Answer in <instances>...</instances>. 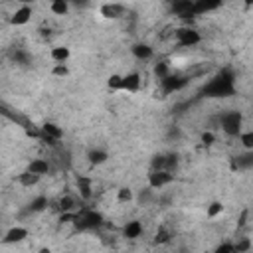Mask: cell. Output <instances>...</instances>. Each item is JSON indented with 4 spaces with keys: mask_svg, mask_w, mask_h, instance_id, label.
Segmentation results:
<instances>
[{
    "mask_svg": "<svg viewBox=\"0 0 253 253\" xmlns=\"http://www.w3.org/2000/svg\"><path fill=\"white\" fill-rule=\"evenodd\" d=\"M206 97H231L235 93V75L231 69H221L215 77H211L204 91Z\"/></svg>",
    "mask_w": 253,
    "mask_h": 253,
    "instance_id": "1",
    "label": "cell"
},
{
    "mask_svg": "<svg viewBox=\"0 0 253 253\" xmlns=\"http://www.w3.org/2000/svg\"><path fill=\"white\" fill-rule=\"evenodd\" d=\"M219 126L221 130L231 136V138H239V134L243 132L241 126H243V115L239 111H225L221 117H219Z\"/></svg>",
    "mask_w": 253,
    "mask_h": 253,
    "instance_id": "2",
    "label": "cell"
},
{
    "mask_svg": "<svg viewBox=\"0 0 253 253\" xmlns=\"http://www.w3.org/2000/svg\"><path fill=\"white\" fill-rule=\"evenodd\" d=\"M73 223H75L79 229H83V231H87V229H97L99 225H103V215H101L99 211L91 210V208H83V210L75 211Z\"/></svg>",
    "mask_w": 253,
    "mask_h": 253,
    "instance_id": "3",
    "label": "cell"
},
{
    "mask_svg": "<svg viewBox=\"0 0 253 253\" xmlns=\"http://www.w3.org/2000/svg\"><path fill=\"white\" fill-rule=\"evenodd\" d=\"M176 42L182 45V47H194L202 42V34L196 30V28H190V26H184V28H178L176 30Z\"/></svg>",
    "mask_w": 253,
    "mask_h": 253,
    "instance_id": "4",
    "label": "cell"
},
{
    "mask_svg": "<svg viewBox=\"0 0 253 253\" xmlns=\"http://www.w3.org/2000/svg\"><path fill=\"white\" fill-rule=\"evenodd\" d=\"M174 182V172L168 170H150L148 174V188L152 190H162Z\"/></svg>",
    "mask_w": 253,
    "mask_h": 253,
    "instance_id": "5",
    "label": "cell"
},
{
    "mask_svg": "<svg viewBox=\"0 0 253 253\" xmlns=\"http://www.w3.org/2000/svg\"><path fill=\"white\" fill-rule=\"evenodd\" d=\"M40 132H42V138H43L47 144H57V142L63 138V128H61L59 125L51 123V121L43 123L42 128H40Z\"/></svg>",
    "mask_w": 253,
    "mask_h": 253,
    "instance_id": "6",
    "label": "cell"
},
{
    "mask_svg": "<svg viewBox=\"0 0 253 253\" xmlns=\"http://www.w3.org/2000/svg\"><path fill=\"white\" fill-rule=\"evenodd\" d=\"M32 16H34V8H32L30 4H20V6L12 12L10 22H12L14 26H26V24L32 20Z\"/></svg>",
    "mask_w": 253,
    "mask_h": 253,
    "instance_id": "7",
    "label": "cell"
},
{
    "mask_svg": "<svg viewBox=\"0 0 253 253\" xmlns=\"http://www.w3.org/2000/svg\"><path fill=\"white\" fill-rule=\"evenodd\" d=\"M28 235H30V231H28L24 225H14V227H10V229L4 233V237H2V243H4V245L22 243V241H24Z\"/></svg>",
    "mask_w": 253,
    "mask_h": 253,
    "instance_id": "8",
    "label": "cell"
},
{
    "mask_svg": "<svg viewBox=\"0 0 253 253\" xmlns=\"http://www.w3.org/2000/svg\"><path fill=\"white\" fill-rule=\"evenodd\" d=\"M142 85V75L138 71H130L123 77V91L126 93H138Z\"/></svg>",
    "mask_w": 253,
    "mask_h": 253,
    "instance_id": "9",
    "label": "cell"
},
{
    "mask_svg": "<svg viewBox=\"0 0 253 253\" xmlns=\"http://www.w3.org/2000/svg\"><path fill=\"white\" fill-rule=\"evenodd\" d=\"M231 168H233V170H239V172L251 170V168H253V152H251V150H243L241 154L233 156Z\"/></svg>",
    "mask_w": 253,
    "mask_h": 253,
    "instance_id": "10",
    "label": "cell"
},
{
    "mask_svg": "<svg viewBox=\"0 0 253 253\" xmlns=\"http://www.w3.org/2000/svg\"><path fill=\"white\" fill-rule=\"evenodd\" d=\"M170 12L178 18L188 20V16H194V2L192 0H178L170 6Z\"/></svg>",
    "mask_w": 253,
    "mask_h": 253,
    "instance_id": "11",
    "label": "cell"
},
{
    "mask_svg": "<svg viewBox=\"0 0 253 253\" xmlns=\"http://www.w3.org/2000/svg\"><path fill=\"white\" fill-rule=\"evenodd\" d=\"M186 83H188V77H182V75H170L168 79L160 81V85H162V91H164L166 95H170V93H174V91L182 89Z\"/></svg>",
    "mask_w": 253,
    "mask_h": 253,
    "instance_id": "12",
    "label": "cell"
},
{
    "mask_svg": "<svg viewBox=\"0 0 253 253\" xmlns=\"http://www.w3.org/2000/svg\"><path fill=\"white\" fill-rule=\"evenodd\" d=\"M142 231H144V227H142V223L138 219H130V221H126L123 225V235L126 239H138L142 235Z\"/></svg>",
    "mask_w": 253,
    "mask_h": 253,
    "instance_id": "13",
    "label": "cell"
},
{
    "mask_svg": "<svg viewBox=\"0 0 253 253\" xmlns=\"http://www.w3.org/2000/svg\"><path fill=\"white\" fill-rule=\"evenodd\" d=\"M99 14L103 16V18H111V20H115V18H121L123 14H125V6L123 4H103L101 8H99Z\"/></svg>",
    "mask_w": 253,
    "mask_h": 253,
    "instance_id": "14",
    "label": "cell"
},
{
    "mask_svg": "<svg viewBox=\"0 0 253 253\" xmlns=\"http://www.w3.org/2000/svg\"><path fill=\"white\" fill-rule=\"evenodd\" d=\"M130 51H132V55H134L136 59H142V61H148V59L154 57V49H152L148 43H134V45L130 47Z\"/></svg>",
    "mask_w": 253,
    "mask_h": 253,
    "instance_id": "15",
    "label": "cell"
},
{
    "mask_svg": "<svg viewBox=\"0 0 253 253\" xmlns=\"http://www.w3.org/2000/svg\"><path fill=\"white\" fill-rule=\"evenodd\" d=\"M26 170H30L32 174L43 176V174L49 172V162H47L45 158H32V160L28 162V168H26Z\"/></svg>",
    "mask_w": 253,
    "mask_h": 253,
    "instance_id": "16",
    "label": "cell"
},
{
    "mask_svg": "<svg viewBox=\"0 0 253 253\" xmlns=\"http://www.w3.org/2000/svg\"><path fill=\"white\" fill-rule=\"evenodd\" d=\"M75 208H77V200H75V196H71V194H65V196H61V198L57 200V210H59L61 213H73Z\"/></svg>",
    "mask_w": 253,
    "mask_h": 253,
    "instance_id": "17",
    "label": "cell"
},
{
    "mask_svg": "<svg viewBox=\"0 0 253 253\" xmlns=\"http://www.w3.org/2000/svg\"><path fill=\"white\" fill-rule=\"evenodd\" d=\"M69 55H71V51H69L67 45H55V47L49 49V57H51V61H55V63H67Z\"/></svg>",
    "mask_w": 253,
    "mask_h": 253,
    "instance_id": "18",
    "label": "cell"
},
{
    "mask_svg": "<svg viewBox=\"0 0 253 253\" xmlns=\"http://www.w3.org/2000/svg\"><path fill=\"white\" fill-rule=\"evenodd\" d=\"M77 194L83 200H91V196H93V184H91L89 178H83V176L77 178Z\"/></svg>",
    "mask_w": 253,
    "mask_h": 253,
    "instance_id": "19",
    "label": "cell"
},
{
    "mask_svg": "<svg viewBox=\"0 0 253 253\" xmlns=\"http://www.w3.org/2000/svg\"><path fill=\"white\" fill-rule=\"evenodd\" d=\"M87 158H89V162H91V164L99 166V164H105V162L109 160V152H107V150H103V148H93V150H89V152H87Z\"/></svg>",
    "mask_w": 253,
    "mask_h": 253,
    "instance_id": "20",
    "label": "cell"
},
{
    "mask_svg": "<svg viewBox=\"0 0 253 253\" xmlns=\"http://www.w3.org/2000/svg\"><path fill=\"white\" fill-rule=\"evenodd\" d=\"M47 206H49V200H47V196H43V194H40V196H36L32 202H30V206H28V210L32 211V213H40V211H43V210H47Z\"/></svg>",
    "mask_w": 253,
    "mask_h": 253,
    "instance_id": "21",
    "label": "cell"
},
{
    "mask_svg": "<svg viewBox=\"0 0 253 253\" xmlns=\"http://www.w3.org/2000/svg\"><path fill=\"white\" fill-rule=\"evenodd\" d=\"M154 75H156L158 81L168 79V77L172 75V67H170V63H168V61H158V63L154 65Z\"/></svg>",
    "mask_w": 253,
    "mask_h": 253,
    "instance_id": "22",
    "label": "cell"
},
{
    "mask_svg": "<svg viewBox=\"0 0 253 253\" xmlns=\"http://www.w3.org/2000/svg\"><path fill=\"white\" fill-rule=\"evenodd\" d=\"M40 180H42V176H38V174H32L30 170H24V172L18 176V182H20L24 188H32V186H36Z\"/></svg>",
    "mask_w": 253,
    "mask_h": 253,
    "instance_id": "23",
    "label": "cell"
},
{
    "mask_svg": "<svg viewBox=\"0 0 253 253\" xmlns=\"http://www.w3.org/2000/svg\"><path fill=\"white\" fill-rule=\"evenodd\" d=\"M49 12H51L53 16H67L69 4H67L65 0H53V2H49Z\"/></svg>",
    "mask_w": 253,
    "mask_h": 253,
    "instance_id": "24",
    "label": "cell"
},
{
    "mask_svg": "<svg viewBox=\"0 0 253 253\" xmlns=\"http://www.w3.org/2000/svg\"><path fill=\"white\" fill-rule=\"evenodd\" d=\"M217 6H219L217 2H204V0L194 2V16H202V14L210 12V10H215Z\"/></svg>",
    "mask_w": 253,
    "mask_h": 253,
    "instance_id": "25",
    "label": "cell"
},
{
    "mask_svg": "<svg viewBox=\"0 0 253 253\" xmlns=\"http://www.w3.org/2000/svg\"><path fill=\"white\" fill-rule=\"evenodd\" d=\"M233 247H235L237 253H249L251 247H253V241H251L249 237H237V239L233 241Z\"/></svg>",
    "mask_w": 253,
    "mask_h": 253,
    "instance_id": "26",
    "label": "cell"
},
{
    "mask_svg": "<svg viewBox=\"0 0 253 253\" xmlns=\"http://www.w3.org/2000/svg\"><path fill=\"white\" fill-rule=\"evenodd\" d=\"M123 77L125 75H121V73H111L107 79V87L111 91H123Z\"/></svg>",
    "mask_w": 253,
    "mask_h": 253,
    "instance_id": "27",
    "label": "cell"
},
{
    "mask_svg": "<svg viewBox=\"0 0 253 253\" xmlns=\"http://www.w3.org/2000/svg\"><path fill=\"white\" fill-rule=\"evenodd\" d=\"M168 164V154H156L150 160V170H166Z\"/></svg>",
    "mask_w": 253,
    "mask_h": 253,
    "instance_id": "28",
    "label": "cell"
},
{
    "mask_svg": "<svg viewBox=\"0 0 253 253\" xmlns=\"http://www.w3.org/2000/svg\"><path fill=\"white\" fill-rule=\"evenodd\" d=\"M132 200H134V194H132L130 188L123 186V188L117 190V202H121V204H128V202H132Z\"/></svg>",
    "mask_w": 253,
    "mask_h": 253,
    "instance_id": "29",
    "label": "cell"
},
{
    "mask_svg": "<svg viewBox=\"0 0 253 253\" xmlns=\"http://www.w3.org/2000/svg\"><path fill=\"white\" fill-rule=\"evenodd\" d=\"M239 142H241L243 150H251L253 152V130H243L239 134Z\"/></svg>",
    "mask_w": 253,
    "mask_h": 253,
    "instance_id": "30",
    "label": "cell"
},
{
    "mask_svg": "<svg viewBox=\"0 0 253 253\" xmlns=\"http://www.w3.org/2000/svg\"><path fill=\"white\" fill-rule=\"evenodd\" d=\"M206 213H208V217L210 219H213V217H217V215H221L223 213V204L221 202H211L210 206H208V210H206Z\"/></svg>",
    "mask_w": 253,
    "mask_h": 253,
    "instance_id": "31",
    "label": "cell"
},
{
    "mask_svg": "<svg viewBox=\"0 0 253 253\" xmlns=\"http://www.w3.org/2000/svg\"><path fill=\"white\" fill-rule=\"evenodd\" d=\"M170 239H172V233L166 229V227H160L156 233H154V241L158 243V245H164V243H170Z\"/></svg>",
    "mask_w": 253,
    "mask_h": 253,
    "instance_id": "32",
    "label": "cell"
},
{
    "mask_svg": "<svg viewBox=\"0 0 253 253\" xmlns=\"http://www.w3.org/2000/svg\"><path fill=\"white\" fill-rule=\"evenodd\" d=\"M51 75H53V77H67V75H69L67 63H55V65L51 67Z\"/></svg>",
    "mask_w": 253,
    "mask_h": 253,
    "instance_id": "33",
    "label": "cell"
},
{
    "mask_svg": "<svg viewBox=\"0 0 253 253\" xmlns=\"http://www.w3.org/2000/svg\"><path fill=\"white\" fill-rule=\"evenodd\" d=\"M12 59H14L16 63H20V65L30 63V55H28V51H24V49H16V51L12 53Z\"/></svg>",
    "mask_w": 253,
    "mask_h": 253,
    "instance_id": "34",
    "label": "cell"
},
{
    "mask_svg": "<svg viewBox=\"0 0 253 253\" xmlns=\"http://www.w3.org/2000/svg\"><path fill=\"white\" fill-rule=\"evenodd\" d=\"M233 251H235V247H233L231 241H221V243L213 249V253H233Z\"/></svg>",
    "mask_w": 253,
    "mask_h": 253,
    "instance_id": "35",
    "label": "cell"
},
{
    "mask_svg": "<svg viewBox=\"0 0 253 253\" xmlns=\"http://www.w3.org/2000/svg\"><path fill=\"white\" fill-rule=\"evenodd\" d=\"M138 200H140V204L144 206V204H148V202H152L154 200V194H152V188H144L142 192H140V196H138Z\"/></svg>",
    "mask_w": 253,
    "mask_h": 253,
    "instance_id": "36",
    "label": "cell"
},
{
    "mask_svg": "<svg viewBox=\"0 0 253 253\" xmlns=\"http://www.w3.org/2000/svg\"><path fill=\"white\" fill-rule=\"evenodd\" d=\"M200 138H202V142H204L206 146H211V144L215 142V134H213L211 130H206V132H202V136H200Z\"/></svg>",
    "mask_w": 253,
    "mask_h": 253,
    "instance_id": "37",
    "label": "cell"
},
{
    "mask_svg": "<svg viewBox=\"0 0 253 253\" xmlns=\"http://www.w3.org/2000/svg\"><path fill=\"white\" fill-rule=\"evenodd\" d=\"M40 253H51V251H49L47 247H42V249H40Z\"/></svg>",
    "mask_w": 253,
    "mask_h": 253,
    "instance_id": "38",
    "label": "cell"
},
{
    "mask_svg": "<svg viewBox=\"0 0 253 253\" xmlns=\"http://www.w3.org/2000/svg\"><path fill=\"white\" fill-rule=\"evenodd\" d=\"M251 253H253V247H251Z\"/></svg>",
    "mask_w": 253,
    "mask_h": 253,
    "instance_id": "39",
    "label": "cell"
}]
</instances>
